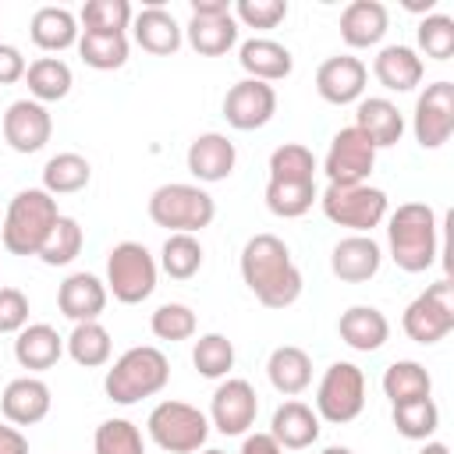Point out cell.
<instances>
[{
    "instance_id": "obj_1",
    "label": "cell",
    "mask_w": 454,
    "mask_h": 454,
    "mask_svg": "<svg viewBox=\"0 0 454 454\" xmlns=\"http://www.w3.org/2000/svg\"><path fill=\"white\" fill-rule=\"evenodd\" d=\"M241 280L266 309H287L301 298V270L277 234H252L245 241Z\"/></svg>"
},
{
    "instance_id": "obj_2",
    "label": "cell",
    "mask_w": 454,
    "mask_h": 454,
    "mask_svg": "<svg viewBox=\"0 0 454 454\" xmlns=\"http://www.w3.org/2000/svg\"><path fill=\"white\" fill-rule=\"evenodd\" d=\"M390 259L404 273H426L440 252V223L429 202H401L387 213Z\"/></svg>"
},
{
    "instance_id": "obj_3",
    "label": "cell",
    "mask_w": 454,
    "mask_h": 454,
    "mask_svg": "<svg viewBox=\"0 0 454 454\" xmlns=\"http://www.w3.org/2000/svg\"><path fill=\"white\" fill-rule=\"evenodd\" d=\"M167 383H170V362L153 344L128 348L103 376V390L114 404H138L142 397L160 394Z\"/></svg>"
},
{
    "instance_id": "obj_4",
    "label": "cell",
    "mask_w": 454,
    "mask_h": 454,
    "mask_svg": "<svg viewBox=\"0 0 454 454\" xmlns=\"http://www.w3.org/2000/svg\"><path fill=\"white\" fill-rule=\"evenodd\" d=\"M60 209L57 199L43 188H21L7 213H4V227H0V241L11 255H39L43 241L50 238L53 223H57Z\"/></svg>"
},
{
    "instance_id": "obj_5",
    "label": "cell",
    "mask_w": 454,
    "mask_h": 454,
    "mask_svg": "<svg viewBox=\"0 0 454 454\" xmlns=\"http://www.w3.org/2000/svg\"><path fill=\"white\" fill-rule=\"evenodd\" d=\"M213 216H216V202L199 184L170 181L149 195V220L156 227H167L170 234H195L209 227Z\"/></svg>"
},
{
    "instance_id": "obj_6",
    "label": "cell",
    "mask_w": 454,
    "mask_h": 454,
    "mask_svg": "<svg viewBox=\"0 0 454 454\" xmlns=\"http://www.w3.org/2000/svg\"><path fill=\"white\" fill-rule=\"evenodd\" d=\"M160 266L153 252L142 241H121L106 255V294H114L121 305H138L156 291Z\"/></svg>"
},
{
    "instance_id": "obj_7",
    "label": "cell",
    "mask_w": 454,
    "mask_h": 454,
    "mask_svg": "<svg viewBox=\"0 0 454 454\" xmlns=\"http://www.w3.org/2000/svg\"><path fill=\"white\" fill-rule=\"evenodd\" d=\"M319 206L330 223L348 227L351 234H369L387 220V192L365 184H326Z\"/></svg>"
},
{
    "instance_id": "obj_8",
    "label": "cell",
    "mask_w": 454,
    "mask_h": 454,
    "mask_svg": "<svg viewBox=\"0 0 454 454\" xmlns=\"http://www.w3.org/2000/svg\"><path fill=\"white\" fill-rule=\"evenodd\" d=\"M145 429H149V436H153V443L160 450L195 454L209 436V419L188 401H160L149 411Z\"/></svg>"
},
{
    "instance_id": "obj_9",
    "label": "cell",
    "mask_w": 454,
    "mask_h": 454,
    "mask_svg": "<svg viewBox=\"0 0 454 454\" xmlns=\"http://www.w3.org/2000/svg\"><path fill=\"white\" fill-rule=\"evenodd\" d=\"M365 408V372L355 362H333L316 387V415L330 426H348Z\"/></svg>"
},
{
    "instance_id": "obj_10",
    "label": "cell",
    "mask_w": 454,
    "mask_h": 454,
    "mask_svg": "<svg viewBox=\"0 0 454 454\" xmlns=\"http://www.w3.org/2000/svg\"><path fill=\"white\" fill-rule=\"evenodd\" d=\"M404 333L415 344H436L454 330V284L443 277L436 284H429L419 298L408 301L404 316H401Z\"/></svg>"
},
{
    "instance_id": "obj_11",
    "label": "cell",
    "mask_w": 454,
    "mask_h": 454,
    "mask_svg": "<svg viewBox=\"0 0 454 454\" xmlns=\"http://www.w3.org/2000/svg\"><path fill=\"white\" fill-rule=\"evenodd\" d=\"M372 167H376V145L355 124L340 128L330 138V149L323 160V174L330 184H365Z\"/></svg>"
},
{
    "instance_id": "obj_12",
    "label": "cell",
    "mask_w": 454,
    "mask_h": 454,
    "mask_svg": "<svg viewBox=\"0 0 454 454\" xmlns=\"http://www.w3.org/2000/svg\"><path fill=\"white\" fill-rule=\"evenodd\" d=\"M411 131H415V142L422 149H440L450 138V131H454V82L440 78L419 92L415 114H411Z\"/></svg>"
},
{
    "instance_id": "obj_13",
    "label": "cell",
    "mask_w": 454,
    "mask_h": 454,
    "mask_svg": "<svg viewBox=\"0 0 454 454\" xmlns=\"http://www.w3.org/2000/svg\"><path fill=\"white\" fill-rule=\"evenodd\" d=\"M259 415V394L248 380H223L216 390H213V401H209V426L223 436H241L252 429Z\"/></svg>"
},
{
    "instance_id": "obj_14",
    "label": "cell",
    "mask_w": 454,
    "mask_h": 454,
    "mask_svg": "<svg viewBox=\"0 0 454 454\" xmlns=\"http://www.w3.org/2000/svg\"><path fill=\"white\" fill-rule=\"evenodd\" d=\"M277 114V92L273 85L266 82H255V78H241L227 89L223 96V117L231 128L238 131H255L262 124H270Z\"/></svg>"
},
{
    "instance_id": "obj_15",
    "label": "cell",
    "mask_w": 454,
    "mask_h": 454,
    "mask_svg": "<svg viewBox=\"0 0 454 454\" xmlns=\"http://www.w3.org/2000/svg\"><path fill=\"white\" fill-rule=\"evenodd\" d=\"M53 135V117L35 99H14L4 114V142L14 153H39Z\"/></svg>"
},
{
    "instance_id": "obj_16",
    "label": "cell",
    "mask_w": 454,
    "mask_h": 454,
    "mask_svg": "<svg viewBox=\"0 0 454 454\" xmlns=\"http://www.w3.org/2000/svg\"><path fill=\"white\" fill-rule=\"evenodd\" d=\"M365 78H369V67L351 57V53H337V57H326L316 71V92L333 103V106H348V103H358L362 92H365Z\"/></svg>"
},
{
    "instance_id": "obj_17",
    "label": "cell",
    "mask_w": 454,
    "mask_h": 454,
    "mask_svg": "<svg viewBox=\"0 0 454 454\" xmlns=\"http://www.w3.org/2000/svg\"><path fill=\"white\" fill-rule=\"evenodd\" d=\"M184 160H188V174H192L195 181L216 184V181H223V177L234 174L238 149H234V142H231L227 135H220V131H202V135L192 138Z\"/></svg>"
},
{
    "instance_id": "obj_18",
    "label": "cell",
    "mask_w": 454,
    "mask_h": 454,
    "mask_svg": "<svg viewBox=\"0 0 454 454\" xmlns=\"http://www.w3.org/2000/svg\"><path fill=\"white\" fill-rule=\"evenodd\" d=\"M380 262H383V252L372 241V234H348L330 252V270L344 284H365V280H372L380 273Z\"/></svg>"
},
{
    "instance_id": "obj_19",
    "label": "cell",
    "mask_w": 454,
    "mask_h": 454,
    "mask_svg": "<svg viewBox=\"0 0 454 454\" xmlns=\"http://www.w3.org/2000/svg\"><path fill=\"white\" fill-rule=\"evenodd\" d=\"M53 394L39 376H18L0 394V411L11 426H35L50 415Z\"/></svg>"
},
{
    "instance_id": "obj_20",
    "label": "cell",
    "mask_w": 454,
    "mask_h": 454,
    "mask_svg": "<svg viewBox=\"0 0 454 454\" xmlns=\"http://www.w3.org/2000/svg\"><path fill=\"white\" fill-rule=\"evenodd\" d=\"M57 309L71 323H92L106 309V284L96 273H85V270L82 273H71L57 287Z\"/></svg>"
},
{
    "instance_id": "obj_21",
    "label": "cell",
    "mask_w": 454,
    "mask_h": 454,
    "mask_svg": "<svg viewBox=\"0 0 454 454\" xmlns=\"http://www.w3.org/2000/svg\"><path fill=\"white\" fill-rule=\"evenodd\" d=\"M131 32H135V43H138L145 53H153V57H170V53H177L181 43H184V28H181L177 18H174L167 7H160V4L142 7V11L131 18Z\"/></svg>"
},
{
    "instance_id": "obj_22",
    "label": "cell",
    "mask_w": 454,
    "mask_h": 454,
    "mask_svg": "<svg viewBox=\"0 0 454 454\" xmlns=\"http://www.w3.org/2000/svg\"><path fill=\"white\" fill-rule=\"evenodd\" d=\"M355 128L376 145V149H390L401 142L404 135V114L397 110V103H390L387 96H362L355 106Z\"/></svg>"
},
{
    "instance_id": "obj_23",
    "label": "cell",
    "mask_w": 454,
    "mask_h": 454,
    "mask_svg": "<svg viewBox=\"0 0 454 454\" xmlns=\"http://www.w3.org/2000/svg\"><path fill=\"white\" fill-rule=\"evenodd\" d=\"M238 64L245 67L248 78L270 85V82H280V78L291 74L294 57H291V50H287L284 43L266 39V35H252V39H245V43L238 46Z\"/></svg>"
},
{
    "instance_id": "obj_24",
    "label": "cell",
    "mask_w": 454,
    "mask_h": 454,
    "mask_svg": "<svg viewBox=\"0 0 454 454\" xmlns=\"http://www.w3.org/2000/svg\"><path fill=\"white\" fill-rule=\"evenodd\" d=\"M390 28V14L380 0H351L340 11V39L351 50H369L376 46Z\"/></svg>"
},
{
    "instance_id": "obj_25",
    "label": "cell",
    "mask_w": 454,
    "mask_h": 454,
    "mask_svg": "<svg viewBox=\"0 0 454 454\" xmlns=\"http://www.w3.org/2000/svg\"><path fill=\"white\" fill-rule=\"evenodd\" d=\"M337 333H340V340H344L351 351L369 355V351H380V348L387 344L390 323H387V316H383L376 305H351V309L340 312Z\"/></svg>"
},
{
    "instance_id": "obj_26",
    "label": "cell",
    "mask_w": 454,
    "mask_h": 454,
    "mask_svg": "<svg viewBox=\"0 0 454 454\" xmlns=\"http://www.w3.org/2000/svg\"><path fill=\"white\" fill-rule=\"evenodd\" d=\"M372 74H376V82H380L383 89H390V92H411V89L422 82L426 64H422V57H419L411 46L390 43V46H383V50L376 53Z\"/></svg>"
},
{
    "instance_id": "obj_27",
    "label": "cell",
    "mask_w": 454,
    "mask_h": 454,
    "mask_svg": "<svg viewBox=\"0 0 454 454\" xmlns=\"http://www.w3.org/2000/svg\"><path fill=\"white\" fill-rule=\"evenodd\" d=\"M64 355V337L50 323H28L25 330L14 333V358L28 372H46L60 362Z\"/></svg>"
},
{
    "instance_id": "obj_28",
    "label": "cell",
    "mask_w": 454,
    "mask_h": 454,
    "mask_svg": "<svg viewBox=\"0 0 454 454\" xmlns=\"http://www.w3.org/2000/svg\"><path fill=\"white\" fill-rule=\"evenodd\" d=\"M270 436L287 450H305L319 440V415L305 401H284L270 419Z\"/></svg>"
},
{
    "instance_id": "obj_29",
    "label": "cell",
    "mask_w": 454,
    "mask_h": 454,
    "mask_svg": "<svg viewBox=\"0 0 454 454\" xmlns=\"http://www.w3.org/2000/svg\"><path fill=\"white\" fill-rule=\"evenodd\" d=\"M266 376H270V383H273L277 394L298 397L312 383V358L298 344H280L266 358Z\"/></svg>"
},
{
    "instance_id": "obj_30",
    "label": "cell",
    "mask_w": 454,
    "mask_h": 454,
    "mask_svg": "<svg viewBox=\"0 0 454 454\" xmlns=\"http://www.w3.org/2000/svg\"><path fill=\"white\" fill-rule=\"evenodd\" d=\"M28 35L39 50L46 53H60L67 46H78V18L67 11V7H39L28 21Z\"/></svg>"
},
{
    "instance_id": "obj_31",
    "label": "cell",
    "mask_w": 454,
    "mask_h": 454,
    "mask_svg": "<svg viewBox=\"0 0 454 454\" xmlns=\"http://www.w3.org/2000/svg\"><path fill=\"white\" fill-rule=\"evenodd\" d=\"M64 351L71 355V362H78L82 369H99L110 362V351H114V340H110V330L92 319V323H74V330L64 337Z\"/></svg>"
},
{
    "instance_id": "obj_32",
    "label": "cell",
    "mask_w": 454,
    "mask_h": 454,
    "mask_svg": "<svg viewBox=\"0 0 454 454\" xmlns=\"http://www.w3.org/2000/svg\"><path fill=\"white\" fill-rule=\"evenodd\" d=\"M184 39L199 57H220L238 43V21L234 14L220 18H192L184 25Z\"/></svg>"
},
{
    "instance_id": "obj_33",
    "label": "cell",
    "mask_w": 454,
    "mask_h": 454,
    "mask_svg": "<svg viewBox=\"0 0 454 454\" xmlns=\"http://www.w3.org/2000/svg\"><path fill=\"white\" fill-rule=\"evenodd\" d=\"M25 82H28V99L35 103H57L71 92L74 78H71V67L60 60V57H39L28 64L25 71Z\"/></svg>"
},
{
    "instance_id": "obj_34",
    "label": "cell",
    "mask_w": 454,
    "mask_h": 454,
    "mask_svg": "<svg viewBox=\"0 0 454 454\" xmlns=\"http://www.w3.org/2000/svg\"><path fill=\"white\" fill-rule=\"evenodd\" d=\"M383 394L390 397V404H404V401H419L433 394V376L426 372L422 362L415 358H397L387 365L383 372Z\"/></svg>"
},
{
    "instance_id": "obj_35",
    "label": "cell",
    "mask_w": 454,
    "mask_h": 454,
    "mask_svg": "<svg viewBox=\"0 0 454 454\" xmlns=\"http://www.w3.org/2000/svg\"><path fill=\"white\" fill-rule=\"evenodd\" d=\"M92 181V167L78 153H57L43 167V192L50 195H74Z\"/></svg>"
},
{
    "instance_id": "obj_36",
    "label": "cell",
    "mask_w": 454,
    "mask_h": 454,
    "mask_svg": "<svg viewBox=\"0 0 454 454\" xmlns=\"http://www.w3.org/2000/svg\"><path fill=\"white\" fill-rule=\"evenodd\" d=\"M202 245L195 234H170L160 248V270L170 280H192L202 270Z\"/></svg>"
},
{
    "instance_id": "obj_37",
    "label": "cell",
    "mask_w": 454,
    "mask_h": 454,
    "mask_svg": "<svg viewBox=\"0 0 454 454\" xmlns=\"http://www.w3.org/2000/svg\"><path fill=\"white\" fill-rule=\"evenodd\" d=\"M312 202H319V192H316V181H301V184H291V181H270L266 184V209L280 220H294V216H305L312 209Z\"/></svg>"
},
{
    "instance_id": "obj_38",
    "label": "cell",
    "mask_w": 454,
    "mask_h": 454,
    "mask_svg": "<svg viewBox=\"0 0 454 454\" xmlns=\"http://www.w3.org/2000/svg\"><path fill=\"white\" fill-rule=\"evenodd\" d=\"M270 181H316V156L301 142H284L270 153Z\"/></svg>"
},
{
    "instance_id": "obj_39",
    "label": "cell",
    "mask_w": 454,
    "mask_h": 454,
    "mask_svg": "<svg viewBox=\"0 0 454 454\" xmlns=\"http://www.w3.org/2000/svg\"><path fill=\"white\" fill-rule=\"evenodd\" d=\"M82 245H85L82 223H78L74 216H64V213H60L57 223H53V231H50V238H46L43 248H39V259H43L46 266H67V262L78 259Z\"/></svg>"
},
{
    "instance_id": "obj_40",
    "label": "cell",
    "mask_w": 454,
    "mask_h": 454,
    "mask_svg": "<svg viewBox=\"0 0 454 454\" xmlns=\"http://www.w3.org/2000/svg\"><path fill=\"white\" fill-rule=\"evenodd\" d=\"M390 419H394V429L404 440H429L436 433V426H440V408H436L433 397H419V401L394 404Z\"/></svg>"
},
{
    "instance_id": "obj_41",
    "label": "cell",
    "mask_w": 454,
    "mask_h": 454,
    "mask_svg": "<svg viewBox=\"0 0 454 454\" xmlns=\"http://www.w3.org/2000/svg\"><path fill=\"white\" fill-rule=\"evenodd\" d=\"M135 11L128 0H85L78 21L85 25L82 32H99V35H124L131 25Z\"/></svg>"
},
{
    "instance_id": "obj_42",
    "label": "cell",
    "mask_w": 454,
    "mask_h": 454,
    "mask_svg": "<svg viewBox=\"0 0 454 454\" xmlns=\"http://www.w3.org/2000/svg\"><path fill=\"white\" fill-rule=\"evenodd\" d=\"M78 53L89 67L96 71H117L128 64V35H99V32H82L78 35Z\"/></svg>"
},
{
    "instance_id": "obj_43",
    "label": "cell",
    "mask_w": 454,
    "mask_h": 454,
    "mask_svg": "<svg viewBox=\"0 0 454 454\" xmlns=\"http://www.w3.org/2000/svg\"><path fill=\"white\" fill-rule=\"evenodd\" d=\"M192 365L206 380H223L234 369V344L223 333H202L192 348Z\"/></svg>"
},
{
    "instance_id": "obj_44",
    "label": "cell",
    "mask_w": 454,
    "mask_h": 454,
    "mask_svg": "<svg viewBox=\"0 0 454 454\" xmlns=\"http://www.w3.org/2000/svg\"><path fill=\"white\" fill-rule=\"evenodd\" d=\"M92 450L96 454H145V443H142V433H138L135 422H128V419H106V422L96 426Z\"/></svg>"
},
{
    "instance_id": "obj_45",
    "label": "cell",
    "mask_w": 454,
    "mask_h": 454,
    "mask_svg": "<svg viewBox=\"0 0 454 454\" xmlns=\"http://www.w3.org/2000/svg\"><path fill=\"white\" fill-rule=\"evenodd\" d=\"M415 39H419V50L429 60H450L454 57V18L450 14H436V11L426 14L419 21V28H415Z\"/></svg>"
},
{
    "instance_id": "obj_46",
    "label": "cell",
    "mask_w": 454,
    "mask_h": 454,
    "mask_svg": "<svg viewBox=\"0 0 454 454\" xmlns=\"http://www.w3.org/2000/svg\"><path fill=\"white\" fill-rule=\"evenodd\" d=\"M195 326H199V319H195V312L188 309V305H181V301H163L153 316H149V330H153V337H160V340H188V337H195Z\"/></svg>"
},
{
    "instance_id": "obj_47",
    "label": "cell",
    "mask_w": 454,
    "mask_h": 454,
    "mask_svg": "<svg viewBox=\"0 0 454 454\" xmlns=\"http://www.w3.org/2000/svg\"><path fill=\"white\" fill-rule=\"evenodd\" d=\"M231 14L245 28H277L287 18V0H238Z\"/></svg>"
},
{
    "instance_id": "obj_48",
    "label": "cell",
    "mask_w": 454,
    "mask_h": 454,
    "mask_svg": "<svg viewBox=\"0 0 454 454\" xmlns=\"http://www.w3.org/2000/svg\"><path fill=\"white\" fill-rule=\"evenodd\" d=\"M28 326V298L18 287H0V333H18Z\"/></svg>"
},
{
    "instance_id": "obj_49",
    "label": "cell",
    "mask_w": 454,
    "mask_h": 454,
    "mask_svg": "<svg viewBox=\"0 0 454 454\" xmlns=\"http://www.w3.org/2000/svg\"><path fill=\"white\" fill-rule=\"evenodd\" d=\"M25 71H28V64H25V57H21V50L11 46V43H0V85L21 82Z\"/></svg>"
},
{
    "instance_id": "obj_50",
    "label": "cell",
    "mask_w": 454,
    "mask_h": 454,
    "mask_svg": "<svg viewBox=\"0 0 454 454\" xmlns=\"http://www.w3.org/2000/svg\"><path fill=\"white\" fill-rule=\"evenodd\" d=\"M238 454H284V447L270 433H248L241 440V450Z\"/></svg>"
},
{
    "instance_id": "obj_51",
    "label": "cell",
    "mask_w": 454,
    "mask_h": 454,
    "mask_svg": "<svg viewBox=\"0 0 454 454\" xmlns=\"http://www.w3.org/2000/svg\"><path fill=\"white\" fill-rule=\"evenodd\" d=\"M0 454H28V440L18 426L0 422Z\"/></svg>"
},
{
    "instance_id": "obj_52",
    "label": "cell",
    "mask_w": 454,
    "mask_h": 454,
    "mask_svg": "<svg viewBox=\"0 0 454 454\" xmlns=\"http://www.w3.org/2000/svg\"><path fill=\"white\" fill-rule=\"evenodd\" d=\"M231 14L227 0H192V18H220Z\"/></svg>"
},
{
    "instance_id": "obj_53",
    "label": "cell",
    "mask_w": 454,
    "mask_h": 454,
    "mask_svg": "<svg viewBox=\"0 0 454 454\" xmlns=\"http://www.w3.org/2000/svg\"><path fill=\"white\" fill-rule=\"evenodd\" d=\"M419 454H450V447H447V443H440V440H429Z\"/></svg>"
},
{
    "instance_id": "obj_54",
    "label": "cell",
    "mask_w": 454,
    "mask_h": 454,
    "mask_svg": "<svg viewBox=\"0 0 454 454\" xmlns=\"http://www.w3.org/2000/svg\"><path fill=\"white\" fill-rule=\"evenodd\" d=\"M323 454H355V450H351V447H340V443H330Z\"/></svg>"
},
{
    "instance_id": "obj_55",
    "label": "cell",
    "mask_w": 454,
    "mask_h": 454,
    "mask_svg": "<svg viewBox=\"0 0 454 454\" xmlns=\"http://www.w3.org/2000/svg\"><path fill=\"white\" fill-rule=\"evenodd\" d=\"M202 454H227V450H220V447H209V450H202Z\"/></svg>"
}]
</instances>
